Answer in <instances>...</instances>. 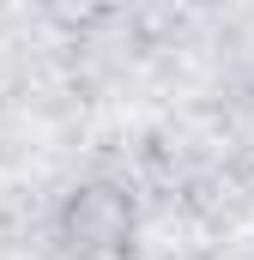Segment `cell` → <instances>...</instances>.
Segmentation results:
<instances>
[{
	"instance_id": "cell-1",
	"label": "cell",
	"mask_w": 254,
	"mask_h": 260,
	"mask_svg": "<svg viewBox=\"0 0 254 260\" xmlns=\"http://www.w3.org/2000/svg\"><path fill=\"white\" fill-rule=\"evenodd\" d=\"M61 236H67V248H79V254H91V260L121 254L127 236H133V200H127L115 182H91V188L67 194Z\"/></svg>"
}]
</instances>
